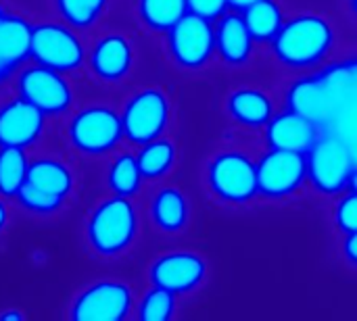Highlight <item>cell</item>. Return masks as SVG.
I'll list each match as a JSON object with an SVG mask.
<instances>
[{"label": "cell", "mask_w": 357, "mask_h": 321, "mask_svg": "<svg viewBox=\"0 0 357 321\" xmlns=\"http://www.w3.org/2000/svg\"><path fill=\"white\" fill-rule=\"evenodd\" d=\"M339 46V23L324 10L303 8L287 17L264 54L276 69L293 77L312 73L337 58Z\"/></svg>", "instance_id": "6da1fadb"}, {"label": "cell", "mask_w": 357, "mask_h": 321, "mask_svg": "<svg viewBox=\"0 0 357 321\" xmlns=\"http://www.w3.org/2000/svg\"><path fill=\"white\" fill-rule=\"evenodd\" d=\"M357 98V54L333 58L324 67L293 75L282 90V104L291 107L324 127Z\"/></svg>", "instance_id": "7a4b0ae2"}, {"label": "cell", "mask_w": 357, "mask_h": 321, "mask_svg": "<svg viewBox=\"0 0 357 321\" xmlns=\"http://www.w3.org/2000/svg\"><path fill=\"white\" fill-rule=\"evenodd\" d=\"M144 213L136 198L105 194L96 198L84 219V242L102 261H119L142 240Z\"/></svg>", "instance_id": "3957f363"}, {"label": "cell", "mask_w": 357, "mask_h": 321, "mask_svg": "<svg viewBox=\"0 0 357 321\" xmlns=\"http://www.w3.org/2000/svg\"><path fill=\"white\" fill-rule=\"evenodd\" d=\"M61 136L69 155L88 161L111 157L126 146L119 104L105 96L79 100L73 111L63 117Z\"/></svg>", "instance_id": "277c9868"}, {"label": "cell", "mask_w": 357, "mask_h": 321, "mask_svg": "<svg viewBox=\"0 0 357 321\" xmlns=\"http://www.w3.org/2000/svg\"><path fill=\"white\" fill-rule=\"evenodd\" d=\"M203 188L224 209H249L259 203L257 152L243 142H224L203 163Z\"/></svg>", "instance_id": "5b68a950"}, {"label": "cell", "mask_w": 357, "mask_h": 321, "mask_svg": "<svg viewBox=\"0 0 357 321\" xmlns=\"http://www.w3.org/2000/svg\"><path fill=\"white\" fill-rule=\"evenodd\" d=\"M128 146H140L165 134L176 123V100L163 84H138L119 102Z\"/></svg>", "instance_id": "8992f818"}, {"label": "cell", "mask_w": 357, "mask_h": 321, "mask_svg": "<svg viewBox=\"0 0 357 321\" xmlns=\"http://www.w3.org/2000/svg\"><path fill=\"white\" fill-rule=\"evenodd\" d=\"M138 61L140 50L136 38L123 27L102 25L92 31V38L88 40L84 71L96 86L117 90L130 84L138 69Z\"/></svg>", "instance_id": "52a82bcc"}, {"label": "cell", "mask_w": 357, "mask_h": 321, "mask_svg": "<svg viewBox=\"0 0 357 321\" xmlns=\"http://www.w3.org/2000/svg\"><path fill=\"white\" fill-rule=\"evenodd\" d=\"M307 159V192L322 201H333L349 188L357 161L347 140L324 127L314 146L305 152Z\"/></svg>", "instance_id": "ba28073f"}, {"label": "cell", "mask_w": 357, "mask_h": 321, "mask_svg": "<svg viewBox=\"0 0 357 321\" xmlns=\"http://www.w3.org/2000/svg\"><path fill=\"white\" fill-rule=\"evenodd\" d=\"M163 56L182 75H201L215 67L213 21L186 13L169 31L161 36Z\"/></svg>", "instance_id": "9c48e42d"}, {"label": "cell", "mask_w": 357, "mask_h": 321, "mask_svg": "<svg viewBox=\"0 0 357 321\" xmlns=\"http://www.w3.org/2000/svg\"><path fill=\"white\" fill-rule=\"evenodd\" d=\"M21 98L38 107L46 117L63 119L79 102L75 77L50 67L25 61L10 73L8 84Z\"/></svg>", "instance_id": "30bf717a"}, {"label": "cell", "mask_w": 357, "mask_h": 321, "mask_svg": "<svg viewBox=\"0 0 357 321\" xmlns=\"http://www.w3.org/2000/svg\"><path fill=\"white\" fill-rule=\"evenodd\" d=\"M88 42L82 31L59 17L33 21L29 61L67 75H79L86 69Z\"/></svg>", "instance_id": "8fae6325"}, {"label": "cell", "mask_w": 357, "mask_h": 321, "mask_svg": "<svg viewBox=\"0 0 357 321\" xmlns=\"http://www.w3.org/2000/svg\"><path fill=\"white\" fill-rule=\"evenodd\" d=\"M259 203L287 205L307 192V159L303 152L261 146L257 150Z\"/></svg>", "instance_id": "7c38bea8"}, {"label": "cell", "mask_w": 357, "mask_h": 321, "mask_svg": "<svg viewBox=\"0 0 357 321\" xmlns=\"http://www.w3.org/2000/svg\"><path fill=\"white\" fill-rule=\"evenodd\" d=\"M211 276L209 259L195 249H167L155 253L146 265V282L182 299L201 292Z\"/></svg>", "instance_id": "4fadbf2b"}, {"label": "cell", "mask_w": 357, "mask_h": 321, "mask_svg": "<svg viewBox=\"0 0 357 321\" xmlns=\"http://www.w3.org/2000/svg\"><path fill=\"white\" fill-rule=\"evenodd\" d=\"M136 290L123 278H98L75 292L69 303L71 321H123L134 318Z\"/></svg>", "instance_id": "5bb4252c"}, {"label": "cell", "mask_w": 357, "mask_h": 321, "mask_svg": "<svg viewBox=\"0 0 357 321\" xmlns=\"http://www.w3.org/2000/svg\"><path fill=\"white\" fill-rule=\"evenodd\" d=\"M280 104L282 96H276L268 86L255 81H241L228 88L222 98L226 121L245 136H261Z\"/></svg>", "instance_id": "9a60e30c"}, {"label": "cell", "mask_w": 357, "mask_h": 321, "mask_svg": "<svg viewBox=\"0 0 357 321\" xmlns=\"http://www.w3.org/2000/svg\"><path fill=\"white\" fill-rule=\"evenodd\" d=\"M50 121L10 86L0 84V146H19L31 152L48 138Z\"/></svg>", "instance_id": "2e32d148"}, {"label": "cell", "mask_w": 357, "mask_h": 321, "mask_svg": "<svg viewBox=\"0 0 357 321\" xmlns=\"http://www.w3.org/2000/svg\"><path fill=\"white\" fill-rule=\"evenodd\" d=\"M215 27V63L230 73H243L251 69L264 54V46L251 36L243 13L226 10L213 21Z\"/></svg>", "instance_id": "e0dca14e"}, {"label": "cell", "mask_w": 357, "mask_h": 321, "mask_svg": "<svg viewBox=\"0 0 357 321\" xmlns=\"http://www.w3.org/2000/svg\"><path fill=\"white\" fill-rule=\"evenodd\" d=\"M144 217L159 236L165 238L182 236L192 226V217H195L192 198L182 186L174 182L153 184L146 196Z\"/></svg>", "instance_id": "ac0fdd59"}, {"label": "cell", "mask_w": 357, "mask_h": 321, "mask_svg": "<svg viewBox=\"0 0 357 321\" xmlns=\"http://www.w3.org/2000/svg\"><path fill=\"white\" fill-rule=\"evenodd\" d=\"M322 132H324L322 123L282 104L276 111V115L270 119L266 130L261 132V146L295 150V152L305 155L314 146V142L320 138Z\"/></svg>", "instance_id": "d6986e66"}, {"label": "cell", "mask_w": 357, "mask_h": 321, "mask_svg": "<svg viewBox=\"0 0 357 321\" xmlns=\"http://www.w3.org/2000/svg\"><path fill=\"white\" fill-rule=\"evenodd\" d=\"M27 182L48 194L73 201L79 190V171L65 152L36 148L29 152Z\"/></svg>", "instance_id": "ffe728a7"}, {"label": "cell", "mask_w": 357, "mask_h": 321, "mask_svg": "<svg viewBox=\"0 0 357 321\" xmlns=\"http://www.w3.org/2000/svg\"><path fill=\"white\" fill-rule=\"evenodd\" d=\"M105 188L109 194H117V196H128V198H138L144 188L149 186L140 165H138V157H136V148L134 146H121L119 150H115L111 157L105 159Z\"/></svg>", "instance_id": "44dd1931"}, {"label": "cell", "mask_w": 357, "mask_h": 321, "mask_svg": "<svg viewBox=\"0 0 357 321\" xmlns=\"http://www.w3.org/2000/svg\"><path fill=\"white\" fill-rule=\"evenodd\" d=\"M136 157L146 184L167 182L180 165V144L172 134L136 146Z\"/></svg>", "instance_id": "7402d4cb"}, {"label": "cell", "mask_w": 357, "mask_h": 321, "mask_svg": "<svg viewBox=\"0 0 357 321\" xmlns=\"http://www.w3.org/2000/svg\"><path fill=\"white\" fill-rule=\"evenodd\" d=\"M33 21L17 13H4L0 17V58L15 71L19 65L29 61Z\"/></svg>", "instance_id": "603a6c76"}, {"label": "cell", "mask_w": 357, "mask_h": 321, "mask_svg": "<svg viewBox=\"0 0 357 321\" xmlns=\"http://www.w3.org/2000/svg\"><path fill=\"white\" fill-rule=\"evenodd\" d=\"M134 19L151 36L161 38L169 31L186 13V0H134Z\"/></svg>", "instance_id": "cb8c5ba5"}, {"label": "cell", "mask_w": 357, "mask_h": 321, "mask_svg": "<svg viewBox=\"0 0 357 321\" xmlns=\"http://www.w3.org/2000/svg\"><path fill=\"white\" fill-rule=\"evenodd\" d=\"M113 0H50L54 17L82 33H92L105 25Z\"/></svg>", "instance_id": "d4e9b609"}, {"label": "cell", "mask_w": 357, "mask_h": 321, "mask_svg": "<svg viewBox=\"0 0 357 321\" xmlns=\"http://www.w3.org/2000/svg\"><path fill=\"white\" fill-rule=\"evenodd\" d=\"M243 17L255 42L266 48L284 25L289 13L282 0H257L243 10Z\"/></svg>", "instance_id": "484cf974"}, {"label": "cell", "mask_w": 357, "mask_h": 321, "mask_svg": "<svg viewBox=\"0 0 357 321\" xmlns=\"http://www.w3.org/2000/svg\"><path fill=\"white\" fill-rule=\"evenodd\" d=\"M182 307V297L149 284L146 290L136 299L134 318L138 321H172L178 318Z\"/></svg>", "instance_id": "4316f807"}, {"label": "cell", "mask_w": 357, "mask_h": 321, "mask_svg": "<svg viewBox=\"0 0 357 321\" xmlns=\"http://www.w3.org/2000/svg\"><path fill=\"white\" fill-rule=\"evenodd\" d=\"M15 205L19 211H23L27 217H33V219H42V221H48V219H56L61 217L67 207L71 205L69 198H61V196H54V194H48L36 186H31L29 182H25V186L19 190V194L15 196Z\"/></svg>", "instance_id": "83f0119b"}, {"label": "cell", "mask_w": 357, "mask_h": 321, "mask_svg": "<svg viewBox=\"0 0 357 321\" xmlns=\"http://www.w3.org/2000/svg\"><path fill=\"white\" fill-rule=\"evenodd\" d=\"M29 150L19 146H0V196L15 201L27 182Z\"/></svg>", "instance_id": "f1b7e54d"}, {"label": "cell", "mask_w": 357, "mask_h": 321, "mask_svg": "<svg viewBox=\"0 0 357 321\" xmlns=\"http://www.w3.org/2000/svg\"><path fill=\"white\" fill-rule=\"evenodd\" d=\"M331 226L339 236L357 232V192L347 188L331 201Z\"/></svg>", "instance_id": "f546056e"}, {"label": "cell", "mask_w": 357, "mask_h": 321, "mask_svg": "<svg viewBox=\"0 0 357 321\" xmlns=\"http://www.w3.org/2000/svg\"><path fill=\"white\" fill-rule=\"evenodd\" d=\"M186 6H188V13L215 21L226 10H230V0H186Z\"/></svg>", "instance_id": "4dcf8cb0"}, {"label": "cell", "mask_w": 357, "mask_h": 321, "mask_svg": "<svg viewBox=\"0 0 357 321\" xmlns=\"http://www.w3.org/2000/svg\"><path fill=\"white\" fill-rule=\"evenodd\" d=\"M339 257L343 259V263L357 272V232L345 234L339 240Z\"/></svg>", "instance_id": "1f68e13d"}, {"label": "cell", "mask_w": 357, "mask_h": 321, "mask_svg": "<svg viewBox=\"0 0 357 321\" xmlns=\"http://www.w3.org/2000/svg\"><path fill=\"white\" fill-rule=\"evenodd\" d=\"M10 221H13V211H10L8 198L0 196V236L6 234V230L10 228Z\"/></svg>", "instance_id": "d6a6232c"}, {"label": "cell", "mask_w": 357, "mask_h": 321, "mask_svg": "<svg viewBox=\"0 0 357 321\" xmlns=\"http://www.w3.org/2000/svg\"><path fill=\"white\" fill-rule=\"evenodd\" d=\"M25 320V313L17 307H6L0 311V321H23Z\"/></svg>", "instance_id": "836d02e7"}, {"label": "cell", "mask_w": 357, "mask_h": 321, "mask_svg": "<svg viewBox=\"0 0 357 321\" xmlns=\"http://www.w3.org/2000/svg\"><path fill=\"white\" fill-rule=\"evenodd\" d=\"M255 2H257V0H230V8L243 13L247 6H251V4H255Z\"/></svg>", "instance_id": "e575fe53"}, {"label": "cell", "mask_w": 357, "mask_h": 321, "mask_svg": "<svg viewBox=\"0 0 357 321\" xmlns=\"http://www.w3.org/2000/svg\"><path fill=\"white\" fill-rule=\"evenodd\" d=\"M345 10H347L349 19L357 23V0H345Z\"/></svg>", "instance_id": "d590c367"}, {"label": "cell", "mask_w": 357, "mask_h": 321, "mask_svg": "<svg viewBox=\"0 0 357 321\" xmlns=\"http://www.w3.org/2000/svg\"><path fill=\"white\" fill-rule=\"evenodd\" d=\"M10 73H13V71H10V69L2 63V58H0V84H2V81H4V77H8Z\"/></svg>", "instance_id": "8d00e7d4"}, {"label": "cell", "mask_w": 357, "mask_h": 321, "mask_svg": "<svg viewBox=\"0 0 357 321\" xmlns=\"http://www.w3.org/2000/svg\"><path fill=\"white\" fill-rule=\"evenodd\" d=\"M349 188H351V190H356V192H357V167H356V171H354V175H351Z\"/></svg>", "instance_id": "74e56055"}, {"label": "cell", "mask_w": 357, "mask_h": 321, "mask_svg": "<svg viewBox=\"0 0 357 321\" xmlns=\"http://www.w3.org/2000/svg\"><path fill=\"white\" fill-rule=\"evenodd\" d=\"M4 15V8H2V2H0V17Z\"/></svg>", "instance_id": "f35d334b"}]
</instances>
